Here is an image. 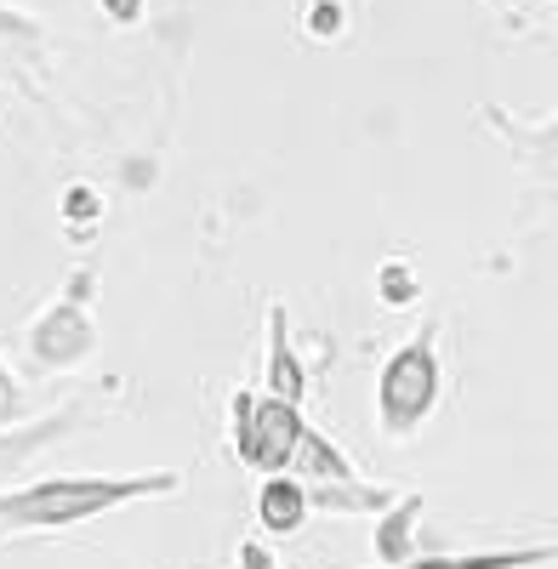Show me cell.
I'll return each mask as SVG.
<instances>
[{"label":"cell","instance_id":"1","mask_svg":"<svg viewBox=\"0 0 558 569\" xmlns=\"http://www.w3.org/2000/svg\"><path fill=\"white\" fill-rule=\"evenodd\" d=\"M182 490V472H137V479H34L18 490H0V541H18V536H58L74 525H91L103 512L137 507V501H155V496H177Z\"/></svg>","mask_w":558,"mask_h":569},{"label":"cell","instance_id":"2","mask_svg":"<svg viewBox=\"0 0 558 569\" xmlns=\"http://www.w3.org/2000/svg\"><path fill=\"white\" fill-rule=\"evenodd\" d=\"M445 399V365H439V319H428L416 337H405L377 370V433L388 445H410L428 427Z\"/></svg>","mask_w":558,"mask_h":569},{"label":"cell","instance_id":"3","mask_svg":"<svg viewBox=\"0 0 558 569\" xmlns=\"http://www.w3.org/2000/svg\"><path fill=\"white\" fill-rule=\"evenodd\" d=\"M91 302H98V273L80 268V273H69L63 297L23 325V370L29 376L80 370L91 353H98V319H91Z\"/></svg>","mask_w":558,"mask_h":569},{"label":"cell","instance_id":"4","mask_svg":"<svg viewBox=\"0 0 558 569\" xmlns=\"http://www.w3.org/2000/svg\"><path fill=\"white\" fill-rule=\"evenodd\" d=\"M302 421L308 416L286 399L257 393V388H235V399H228V450H235V461H246L251 472H262V479L268 472H286Z\"/></svg>","mask_w":558,"mask_h":569},{"label":"cell","instance_id":"5","mask_svg":"<svg viewBox=\"0 0 558 569\" xmlns=\"http://www.w3.org/2000/svg\"><path fill=\"white\" fill-rule=\"evenodd\" d=\"M91 416H98V410H91ZM91 416H86V405L74 399V405H58L52 416H34V421H23V427H7V433H0V490H12V479H23L34 456H46L52 445H63L69 433H80Z\"/></svg>","mask_w":558,"mask_h":569},{"label":"cell","instance_id":"6","mask_svg":"<svg viewBox=\"0 0 558 569\" xmlns=\"http://www.w3.org/2000/svg\"><path fill=\"white\" fill-rule=\"evenodd\" d=\"M262 382H268L262 393H273V399H286V405L302 410V399H308V365H302V353L291 342V308L286 302L268 308V365H262Z\"/></svg>","mask_w":558,"mask_h":569},{"label":"cell","instance_id":"7","mask_svg":"<svg viewBox=\"0 0 558 569\" xmlns=\"http://www.w3.org/2000/svg\"><path fill=\"white\" fill-rule=\"evenodd\" d=\"M536 563H558V541L474 547V552H416L405 563H377V569H536Z\"/></svg>","mask_w":558,"mask_h":569},{"label":"cell","instance_id":"8","mask_svg":"<svg viewBox=\"0 0 558 569\" xmlns=\"http://www.w3.org/2000/svg\"><path fill=\"white\" fill-rule=\"evenodd\" d=\"M313 518V501H308V485L297 479V472H268V479L257 485V525L262 536L286 541L297 530H308Z\"/></svg>","mask_w":558,"mask_h":569},{"label":"cell","instance_id":"9","mask_svg":"<svg viewBox=\"0 0 558 569\" xmlns=\"http://www.w3.org/2000/svg\"><path fill=\"white\" fill-rule=\"evenodd\" d=\"M297 479L313 490V485H348V479H365V472L348 461V450L331 439V433H319L313 421H302V433H297V450H291V467Z\"/></svg>","mask_w":558,"mask_h":569},{"label":"cell","instance_id":"10","mask_svg":"<svg viewBox=\"0 0 558 569\" xmlns=\"http://www.w3.org/2000/svg\"><path fill=\"white\" fill-rule=\"evenodd\" d=\"M422 507H428V496L410 490V496H399L393 507L377 512V530H370V552H377V563L416 558V525H422Z\"/></svg>","mask_w":558,"mask_h":569},{"label":"cell","instance_id":"11","mask_svg":"<svg viewBox=\"0 0 558 569\" xmlns=\"http://www.w3.org/2000/svg\"><path fill=\"white\" fill-rule=\"evenodd\" d=\"M353 0H302V12H297V29L302 40L313 46H342L353 34Z\"/></svg>","mask_w":558,"mask_h":569},{"label":"cell","instance_id":"12","mask_svg":"<svg viewBox=\"0 0 558 569\" xmlns=\"http://www.w3.org/2000/svg\"><path fill=\"white\" fill-rule=\"evenodd\" d=\"M377 302L388 313H410L416 302H422V273H416L410 257H382L377 262Z\"/></svg>","mask_w":558,"mask_h":569},{"label":"cell","instance_id":"13","mask_svg":"<svg viewBox=\"0 0 558 569\" xmlns=\"http://www.w3.org/2000/svg\"><path fill=\"white\" fill-rule=\"evenodd\" d=\"M23 421H34V399L18 382V370L7 365V348H0V433H7V427H23Z\"/></svg>","mask_w":558,"mask_h":569},{"label":"cell","instance_id":"14","mask_svg":"<svg viewBox=\"0 0 558 569\" xmlns=\"http://www.w3.org/2000/svg\"><path fill=\"white\" fill-rule=\"evenodd\" d=\"M58 211H63V222L74 228V240H86V222L103 217V194H98L91 182H69L63 200H58Z\"/></svg>","mask_w":558,"mask_h":569},{"label":"cell","instance_id":"15","mask_svg":"<svg viewBox=\"0 0 558 569\" xmlns=\"http://www.w3.org/2000/svg\"><path fill=\"white\" fill-rule=\"evenodd\" d=\"M240 569H279L268 541H240Z\"/></svg>","mask_w":558,"mask_h":569},{"label":"cell","instance_id":"16","mask_svg":"<svg viewBox=\"0 0 558 569\" xmlns=\"http://www.w3.org/2000/svg\"><path fill=\"white\" fill-rule=\"evenodd\" d=\"M103 12H109V23H143V0H103Z\"/></svg>","mask_w":558,"mask_h":569}]
</instances>
